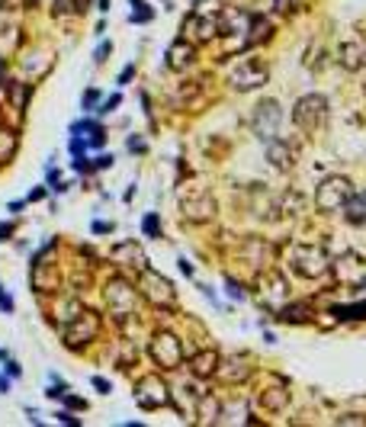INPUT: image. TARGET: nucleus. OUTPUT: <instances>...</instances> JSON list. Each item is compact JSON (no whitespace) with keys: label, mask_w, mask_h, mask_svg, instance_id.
Masks as SVG:
<instances>
[{"label":"nucleus","mask_w":366,"mask_h":427,"mask_svg":"<svg viewBox=\"0 0 366 427\" xmlns=\"http://www.w3.org/2000/svg\"><path fill=\"white\" fill-rule=\"evenodd\" d=\"M328 119H331V110H328V100L321 93H305V97L296 100L292 106V122L302 135L309 139H318V135L328 129Z\"/></svg>","instance_id":"f257e3e1"},{"label":"nucleus","mask_w":366,"mask_h":427,"mask_svg":"<svg viewBox=\"0 0 366 427\" xmlns=\"http://www.w3.org/2000/svg\"><path fill=\"white\" fill-rule=\"evenodd\" d=\"M290 270L299 280H321L331 270V254L325 245H292Z\"/></svg>","instance_id":"f03ea898"},{"label":"nucleus","mask_w":366,"mask_h":427,"mask_svg":"<svg viewBox=\"0 0 366 427\" xmlns=\"http://www.w3.org/2000/svg\"><path fill=\"white\" fill-rule=\"evenodd\" d=\"M100 328H103V318H100L93 308H81L77 315H71L68 322H62V341L68 351H81V347L97 341Z\"/></svg>","instance_id":"7ed1b4c3"},{"label":"nucleus","mask_w":366,"mask_h":427,"mask_svg":"<svg viewBox=\"0 0 366 427\" xmlns=\"http://www.w3.org/2000/svg\"><path fill=\"white\" fill-rule=\"evenodd\" d=\"M180 212H183V218L187 222H212L215 212H219V206H215V197L209 193L206 187H200V183H187V187H180Z\"/></svg>","instance_id":"20e7f679"},{"label":"nucleus","mask_w":366,"mask_h":427,"mask_svg":"<svg viewBox=\"0 0 366 427\" xmlns=\"http://www.w3.org/2000/svg\"><path fill=\"white\" fill-rule=\"evenodd\" d=\"M350 193H353L350 177H344V174L325 177V180H321V183L315 187V209L321 212V216L341 212V209H344V203L350 199Z\"/></svg>","instance_id":"39448f33"},{"label":"nucleus","mask_w":366,"mask_h":427,"mask_svg":"<svg viewBox=\"0 0 366 427\" xmlns=\"http://www.w3.org/2000/svg\"><path fill=\"white\" fill-rule=\"evenodd\" d=\"M219 7L206 10V4H196V10H190V16L183 20V39L193 45H206L219 35Z\"/></svg>","instance_id":"423d86ee"},{"label":"nucleus","mask_w":366,"mask_h":427,"mask_svg":"<svg viewBox=\"0 0 366 427\" xmlns=\"http://www.w3.org/2000/svg\"><path fill=\"white\" fill-rule=\"evenodd\" d=\"M148 353H151L154 366L164 373L180 370V363H183V344L173 331H154L151 341H148Z\"/></svg>","instance_id":"0eeeda50"},{"label":"nucleus","mask_w":366,"mask_h":427,"mask_svg":"<svg viewBox=\"0 0 366 427\" xmlns=\"http://www.w3.org/2000/svg\"><path fill=\"white\" fill-rule=\"evenodd\" d=\"M254 296L267 308H280L290 299V283H286V276L280 274L277 267H263L254 276Z\"/></svg>","instance_id":"6e6552de"},{"label":"nucleus","mask_w":366,"mask_h":427,"mask_svg":"<svg viewBox=\"0 0 366 427\" xmlns=\"http://www.w3.org/2000/svg\"><path fill=\"white\" fill-rule=\"evenodd\" d=\"M267 81H270V64L263 62V58H244V62L235 64L231 74H228V87L235 93L261 90Z\"/></svg>","instance_id":"1a4fd4ad"},{"label":"nucleus","mask_w":366,"mask_h":427,"mask_svg":"<svg viewBox=\"0 0 366 427\" xmlns=\"http://www.w3.org/2000/svg\"><path fill=\"white\" fill-rule=\"evenodd\" d=\"M103 299H106V308H110L113 315H116L119 322H125L129 315H135V305H139V289L132 286L125 276H113V280H106Z\"/></svg>","instance_id":"9d476101"},{"label":"nucleus","mask_w":366,"mask_h":427,"mask_svg":"<svg viewBox=\"0 0 366 427\" xmlns=\"http://www.w3.org/2000/svg\"><path fill=\"white\" fill-rule=\"evenodd\" d=\"M139 289H142V296L158 308H173V302H177L173 283L167 280L164 274H158V270H148V267L139 270Z\"/></svg>","instance_id":"9b49d317"},{"label":"nucleus","mask_w":366,"mask_h":427,"mask_svg":"<svg viewBox=\"0 0 366 427\" xmlns=\"http://www.w3.org/2000/svg\"><path fill=\"white\" fill-rule=\"evenodd\" d=\"M135 405L142 411H158V408L171 405V389H167V382L158 373H148V376H142L135 382Z\"/></svg>","instance_id":"f8f14e48"},{"label":"nucleus","mask_w":366,"mask_h":427,"mask_svg":"<svg viewBox=\"0 0 366 427\" xmlns=\"http://www.w3.org/2000/svg\"><path fill=\"white\" fill-rule=\"evenodd\" d=\"M52 247H55V245H49L42 254H35L33 270H29V283H33V289H35V293H42V296H45V293L55 296L58 289H62V270H58L55 260L45 257Z\"/></svg>","instance_id":"ddd939ff"},{"label":"nucleus","mask_w":366,"mask_h":427,"mask_svg":"<svg viewBox=\"0 0 366 427\" xmlns=\"http://www.w3.org/2000/svg\"><path fill=\"white\" fill-rule=\"evenodd\" d=\"M280 126H283V106L280 100H261L254 106V116H251V129L261 141H270L280 135Z\"/></svg>","instance_id":"4468645a"},{"label":"nucleus","mask_w":366,"mask_h":427,"mask_svg":"<svg viewBox=\"0 0 366 427\" xmlns=\"http://www.w3.org/2000/svg\"><path fill=\"white\" fill-rule=\"evenodd\" d=\"M267 145V161L273 170H280V174H290V170H296V161H299V148L296 141H286V139H270L263 141Z\"/></svg>","instance_id":"2eb2a0df"},{"label":"nucleus","mask_w":366,"mask_h":427,"mask_svg":"<svg viewBox=\"0 0 366 427\" xmlns=\"http://www.w3.org/2000/svg\"><path fill=\"white\" fill-rule=\"evenodd\" d=\"M215 376H219V382H225V385H241L254 376V366H251L248 357H228V360H219Z\"/></svg>","instance_id":"dca6fc26"},{"label":"nucleus","mask_w":366,"mask_h":427,"mask_svg":"<svg viewBox=\"0 0 366 427\" xmlns=\"http://www.w3.org/2000/svg\"><path fill=\"white\" fill-rule=\"evenodd\" d=\"M110 260L116 267H122V270H142V267L148 264L139 241H119V245L110 251Z\"/></svg>","instance_id":"f3484780"},{"label":"nucleus","mask_w":366,"mask_h":427,"mask_svg":"<svg viewBox=\"0 0 366 427\" xmlns=\"http://www.w3.org/2000/svg\"><path fill=\"white\" fill-rule=\"evenodd\" d=\"M331 270L338 276V283H344V286L366 280V260H360L357 254H344V257L331 260Z\"/></svg>","instance_id":"a211bd4d"},{"label":"nucleus","mask_w":366,"mask_h":427,"mask_svg":"<svg viewBox=\"0 0 366 427\" xmlns=\"http://www.w3.org/2000/svg\"><path fill=\"white\" fill-rule=\"evenodd\" d=\"M338 62L344 71H363L366 68V35L357 33L353 39H347L338 52Z\"/></svg>","instance_id":"6ab92c4d"},{"label":"nucleus","mask_w":366,"mask_h":427,"mask_svg":"<svg viewBox=\"0 0 366 427\" xmlns=\"http://www.w3.org/2000/svg\"><path fill=\"white\" fill-rule=\"evenodd\" d=\"M196 64V45L187 39H177V42L167 49V68L171 71H187Z\"/></svg>","instance_id":"aec40b11"},{"label":"nucleus","mask_w":366,"mask_h":427,"mask_svg":"<svg viewBox=\"0 0 366 427\" xmlns=\"http://www.w3.org/2000/svg\"><path fill=\"white\" fill-rule=\"evenodd\" d=\"M273 39V20L263 13H251V23H248V49H254V45H263Z\"/></svg>","instance_id":"412c9836"},{"label":"nucleus","mask_w":366,"mask_h":427,"mask_svg":"<svg viewBox=\"0 0 366 427\" xmlns=\"http://www.w3.org/2000/svg\"><path fill=\"white\" fill-rule=\"evenodd\" d=\"M257 405L270 414H280L286 405H290V389H286V385H270V389H263V392L257 395Z\"/></svg>","instance_id":"4be33fe9"},{"label":"nucleus","mask_w":366,"mask_h":427,"mask_svg":"<svg viewBox=\"0 0 366 427\" xmlns=\"http://www.w3.org/2000/svg\"><path fill=\"white\" fill-rule=\"evenodd\" d=\"M219 351H200V353H193L190 357V373H193L196 379H212L215 376V366H219Z\"/></svg>","instance_id":"5701e85b"},{"label":"nucleus","mask_w":366,"mask_h":427,"mask_svg":"<svg viewBox=\"0 0 366 427\" xmlns=\"http://www.w3.org/2000/svg\"><path fill=\"white\" fill-rule=\"evenodd\" d=\"M277 212L283 218H296V216H302L305 212V197L302 193H299V189H283V193H280L277 197Z\"/></svg>","instance_id":"b1692460"},{"label":"nucleus","mask_w":366,"mask_h":427,"mask_svg":"<svg viewBox=\"0 0 366 427\" xmlns=\"http://www.w3.org/2000/svg\"><path fill=\"white\" fill-rule=\"evenodd\" d=\"M273 318H277V322H286V324H309L311 322V305H305V302L280 305Z\"/></svg>","instance_id":"393cba45"},{"label":"nucleus","mask_w":366,"mask_h":427,"mask_svg":"<svg viewBox=\"0 0 366 427\" xmlns=\"http://www.w3.org/2000/svg\"><path fill=\"white\" fill-rule=\"evenodd\" d=\"M347 216V222L357 225V228H363L366 225V189L363 193H350V199L344 203V209H341Z\"/></svg>","instance_id":"a878e982"},{"label":"nucleus","mask_w":366,"mask_h":427,"mask_svg":"<svg viewBox=\"0 0 366 427\" xmlns=\"http://www.w3.org/2000/svg\"><path fill=\"white\" fill-rule=\"evenodd\" d=\"M200 97H202V81H183V84L171 93V100L177 106H196Z\"/></svg>","instance_id":"bb28decb"},{"label":"nucleus","mask_w":366,"mask_h":427,"mask_svg":"<svg viewBox=\"0 0 366 427\" xmlns=\"http://www.w3.org/2000/svg\"><path fill=\"white\" fill-rule=\"evenodd\" d=\"M193 418H200L202 424H215V421L222 418V405H219V399H215V395H200Z\"/></svg>","instance_id":"cd10ccee"},{"label":"nucleus","mask_w":366,"mask_h":427,"mask_svg":"<svg viewBox=\"0 0 366 427\" xmlns=\"http://www.w3.org/2000/svg\"><path fill=\"white\" fill-rule=\"evenodd\" d=\"M7 93H10V103H13V110L23 112V110H26V103H29V97H33V87L23 84V81H10Z\"/></svg>","instance_id":"c85d7f7f"},{"label":"nucleus","mask_w":366,"mask_h":427,"mask_svg":"<svg viewBox=\"0 0 366 427\" xmlns=\"http://www.w3.org/2000/svg\"><path fill=\"white\" fill-rule=\"evenodd\" d=\"M305 7H309V0H273V16L292 20V16H299Z\"/></svg>","instance_id":"c756f323"},{"label":"nucleus","mask_w":366,"mask_h":427,"mask_svg":"<svg viewBox=\"0 0 366 427\" xmlns=\"http://www.w3.org/2000/svg\"><path fill=\"white\" fill-rule=\"evenodd\" d=\"M84 10H87V0H55V4H52V13L55 16L84 13Z\"/></svg>","instance_id":"7c9ffc66"},{"label":"nucleus","mask_w":366,"mask_h":427,"mask_svg":"<svg viewBox=\"0 0 366 427\" xmlns=\"http://www.w3.org/2000/svg\"><path fill=\"white\" fill-rule=\"evenodd\" d=\"M142 231H145V238H161V235H164V231H161L158 212H148V216L142 218Z\"/></svg>","instance_id":"2f4dec72"},{"label":"nucleus","mask_w":366,"mask_h":427,"mask_svg":"<svg viewBox=\"0 0 366 427\" xmlns=\"http://www.w3.org/2000/svg\"><path fill=\"white\" fill-rule=\"evenodd\" d=\"M16 151V135L13 132H4V139H0V161H10Z\"/></svg>","instance_id":"473e14b6"},{"label":"nucleus","mask_w":366,"mask_h":427,"mask_svg":"<svg viewBox=\"0 0 366 427\" xmlns=\"http://www.w3.org/2000/svg\"><path fill=\"white\" fill-rule=\"evenodd\" d=\"M225 293L231 296V299H238V302H244V299H248V293H244V286H241V283H238V280H231V276H228V280H225Z\"/></svg>","instance_id":"72a5a7b5"},{"label":"nucleus","mask_w":366,"mask_h":427,"mask_svg":"<svg viewBox=\"0 0 366 427\" xmlns=\"http://www.w3.org/2000/svg\"><path fill=\"white\" fill-rule=\"evenodd\" d=\"M334 424H338V427H353V424L366 427V418H363V414H341V418H334Z\"/></svg>","instance_id":"f704fd0d"},{"label":"nucleus","mask_w":366,"mask_h":427,"mask_svg":"<svg viewBox=\"0 0 366 427\" xmlns=\"http://www.w3.org/2000/svg\"><path fill=\"white\" fill-rule=\"evenodd\" d=\"M154 16V10L151 7H145V4H139V10H135V13L129 16V23H148Z\"/></svg>","instance_id":"c9c22d12"},{"label":"nucleus","mask_w":366,"mask_h":427,"mask_svg":"<svg viewBox=\"0 0 366 427\" xmlns=\"http://www.w3.org/2000/svg\"><path fill=\"white\" fill-rule=\"evenodd\" d=\"M93 389H97L100 395H110L113 392V385H110V379H103V376H93Z\"/></svg>","instance_id":"e433bc0d"},{"label":"nucleus","mask_w":366,"mask_h":427,"mask_svg":"<svg viewBox=\"0 0 366 427\" xmlns=\"http://www.w3.org/2000/svg\"><path fill=\"white\" fill-rule=\"evenodd\" d=\"M97 100H100V90H93V87H90V90L84 93L81 106H84V110H93V103H97Z\"/></svg>","instance_id":"4c0bfd02"},{"label":"nucleus","mask_w":366,"mask_h":427,"mask_svg":"<svg viewBox=\"0 0 366 427\" xmlns=\"http://www.w3.org/2000/svg\"><path fill=\"white\" fill-rule=\"evenodd\" d=\"M106 168H113V154H100L97 161L90 164V170H106Z\"/></svg>","instance_id":"58836bf2"},{"label":"nucleus","mask_w":366,"mask_h":427,"mask_svg":"<svg viewBox=\"0 0 366 427\" xmlns=\"http://www.w3.org/2000/svg\"><path fill=\"white\" fill-rule=\"evenodd\" d=\"M62 399H64V405H68V408H77V411H84V408H87V402L77 399V395H68V392H64Z\"/></svg>","instance_id":"ea45409f"},{"label":"nucleus","mask_w":366,"mask_h":427,"mask_svg":"<svg viewBox=\"0 0 366 427\" xmlns=\"http://www.w3.org/2000/svg\"><path fill=\"white\" fill-rule=\"evenodd\" d=\"M84 151H87V141H84L81 135L74 132V139H71V154H74V158H77V154H84Z\"/></svg>","instance_id":"a19ab883"},{"label":"nucleus","mask_w":366,"mask_h":427,"mask_svg":"<svg viewBox=\"0 0 366 427\" xmlns=\"http://www.w3.org/2000/svg\"><path fill=\"white\" fill-rule=\"evenodd\" d=\"M145 139H139V135H132L129 139V151H135V154H145Z\"/></svg>","instance_id":"79ce46f5"},{"label":"nucleus","mask_w":366,"mask_h":427,"mask_svg":"<svg viewBox=\"0 0 366 427\" xmlns=\"http://www.w3.org/2000/svg\"><path fill=\"white\" fill-rule=\"evenodd\" d=\"M110 52H113V45H110V42H103V45H100V49H97V55H93V62H97V64H103L106 58H110Z\"/></svg>","instance_id":"37998d69"},{"label":"nucleus","mask_w":366,"mask_h":427,"mask_svg":"<svg viewBox=\"0 0 366 427\" xmlns=\"http://www.w3.org/2000/svg\"><path fill=\"white\" fill-rule=\"evenodd\" d=\"M119 103H122V97H119V93H113V97H110V100H106V103H103V110H100V112H103V116H106V112H113V110H116Z\"/></svg>","instance_id":"c03bdc74"},{"label":"nucleus","mask_w":366,"mask_h":427,"mask_svg":"<svg viewBox=\"0 0 366 427\" xmlns=\"http://www.w3.org/2000/svg\"><path fill=\"white\" fill-rule=\"evenodd\" d=\"M0 308H4L7 315H10V312H13V299H10V296L4 293V286H0Z\"/></svg>","instance_id":"a18cd8bd"},{"label":"nucleus","mask_w":366,"mask_h":427,"mask_svg":"<svg viewBox=\"0 0 366 427\" xmlns=\"http://www.w3.org/2000/svg\"><path fill=\"white\" fill-rule=\"evenodd\" d=\"M55 418H58V421H62V424H74V427H77V424H81V418H74V414H71V411H58V414H55Z\"/></svg>","instance_id":"49530a36"},{"label":"nucleus","mask_w":366,"mask_h":427,"mask_svg":"<svg viewBox=\"0 0 366 427\" xmlns=\"http://www.w3.org/2000/svg\"><path fill=\"white\" fill-rule=\"evenodd\" d=\"M113 222H93V235H110Z\"/></svg>","instance_id":"de8ad7c7"},{"label":"nucleus","mask_w":366,"mask_h":427,"mask_svg":"<svg viewBox=\"0 0 366 427\" xmlns=\"http://www.w3.org/2000/svg\"><path fill=\"white\" fill-rule=\"evenodd\" d=\"M132 77H135V64H129V68H122V74H119V84H129Z\"/></svg>","instance_id":"09e8293b"},{"label":"nucleus","mask_w":366,"mask_h":427,"mask_svg":"<svg viewBox=\"0 0 366 427\" xmlns=\"http://www.w3.org/2000/svg\"><path fill=\"white\" fill-rule=\"evenodd\" d=\"M64 392H68V389H64L62 382H55V385H52V389H49V392H45V395H49V399H62Z\"/></svg>","instance_id":"8fccbe9b"},{"label":"nucleus","mask_w":366,"mask_h":427,"mask_svg":"<svg viewBox=\"0 0 366 427\" xmlns=\"http://www.w3.org/2000/svg\"><path fill=\"white\" fill-rule=\"evenodd\" d=\"M177 264H180V274H183V276H193V264H190L187 257H180Z\"/></svg>","instance_id":"3c124183"},{"label":"nucleus","mask_w":366,"mask_h":427,"mask_svg":"<svg viewBox=\"0 0 366 427\" xmlns=\"http://www.w3.org/2000/svg\"><path fill=\"white\" fill-rule=\"evenodd\" d=\"M13 231H16V225H13V222H7V225H0V241H7V238H10V235H13Z\"/></svg>","instance_id":"603ef678"},{"label":"nucleus","mask_w":366,"mask_h":427,"mask_svg":"<svg viewBox=\"0 0 366 427\" xmlns=\"http://www.w3.org/2000/svg\"><path fill=\"white\" fill-rule=\"evenodd\" d=\"M42 197H45V189H42V187H39V189H33V193H29V203H39Z\"/></svg>","instance_id":"864d4df0"},{"label":"nucleus","mask_w":366,"mask_h":427,"mask_svg":"<svg viewBox=\"0 0 366 427\" xmlns=\"http://www.w3.org/2000/svg\"><path fill=\"white\" fill-rule=\"evenodd\" d=\"M7 373H10V376H20V363H13V360H10V363H7Z\"/></svg>","instance_id":"5fc2aeb1"},{"label":"nucleus","mask_w":366,"mask_h":427,"mask_svg":"<svg viewBox=\"0 0 366 427\" xmlns=\"http://www.w3.org/2000/svg\"><path fill=\"white\" fill-rule=\"evenodd\" d=\"M7 389H10V379H4V376H0V392H7Z\"/></svg>","instance_id":"6e6d98bb"},{"label":"nucleus","mask_w":366,"mask_h":427,"mask_svg":"<svg viewBox=\"0 0 366 427\" xmlns=\"http://www.w3.org/2000/svg\"><path fill=\"white\" fill-rule=\"evenodd\" d=\"M0 84H4V62H0Z\"/></svg>","instance_id":"4d7b16f0"},{"label":"nucleus","mask_w":366,"mask_h":427,"mask_svg":"<svg viewBox=\"0 0 366 427\" xmlns=\"http://www.w3.org/2000/svg\"><path fill=\"white\" fill-rule=\"evenodd\" d=\"M363 93H366V84H363Z\"/></svg>","instance_id":"13d9d810"}]
</instances>
